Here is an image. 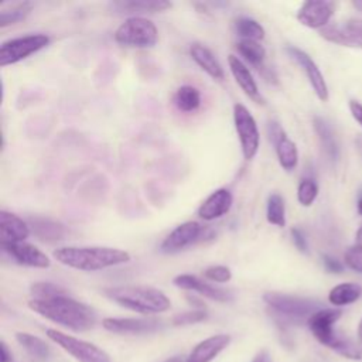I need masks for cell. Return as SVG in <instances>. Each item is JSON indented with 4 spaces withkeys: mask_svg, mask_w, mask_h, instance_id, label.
Here are the masks:
<instances>
[{
    "mask_svg": "<svg viewBox=\"0 0 362 362\" xmlns=\"http://www.w3.org/2000/svg\"><path fill=\"white\" fill-rule=\"evenodd\" d=\"M230 342V335L218 334L201 341L188 355L184 362H211L215 359Z\"/></svg>",
    "mask_w": 362,
    "mask_h": 362,
    "instance_id": "21",
    "label": "cell"
},
{
    "mask_svg": "<svg viewBox=\"0 0 362 362\" xmlns=\"http://www.w3.org/2000/svg\"><path fill=\"white\" fill-rule=\"evenodd\" d=\"M30 293L34 300H47V298H52L57 296L68 294L61 286L48 283V281H37V283L31 284Z\"/></svg>",
    "mask_w": 362,
    "mask_h": 362,
    "instance_id": "33",
    "label": "cell"
},
{
    "mask_svg": "<svg viewBox=\"0 0 362 362\" xmlns=\"http://www.w3.org/2000/svg\"><path fill=\"white\" fill-rule=\"evenodd\" d=\"M356 239H358V243H362V225L356 232Z\"/></svg>",
    "mask_w": 362,
    "mask_h": 362,
    "instance_id": "44",
    "label": "cell"
},
{
    "mask_svg": "<svg viewBox=\"0 0 362 362\" xmlns=\"http://www.w3.org/2000/svg\"><path fill=\"white\" fill-rule=\"evenodd\" d=\"M252 362H273V359L267 351H260Z\"/></svg>",
    "mask_w": 362,
    "mask_h": 362,
    "instance_id": "42",
    "label": "cell"
},
{
    "mask_svg": "<svg viewBox=\"0 0 362 362\" xmlns=\"http://www.w3.org/2000/svg\"><path fill=\"white\" fill-rule=\"evenodd\" d=\"M266 218L267 222L283 228L286 226V206H284V199L280 194L273 192L267 198V206H266Z\"/></svg>",
    "mask_w": 362,
    "mask_h": 362,
    "instance_id": "31",
    "label": "cell"
},
{
    "mask_svg": "<svg viewBox=\"0 0 362 362\" xmlns=\"http://www.w3.org/2000/svg\"><path fill=\"white\" fill-rule=\"evenodd\" d=\"M174 105L181 112H195L201 106V93L195 86L182 85L174 95Z\"/></svg>",
    "mask_w": 362,
    "mask_h": 362,
    "instance_id": "26",
    "label": "cell"
},
{
    "mask_svg": "<svg viewBox=\"0 0 362 362\" xmlns=\"http://www.w3.org/2000/svg\"><path fill=\"white\" fill-rule=\"evenodd\" d=\"M113 38L124 47L151 48L158 41V30L146 17H129L116 28Z\"/></svg>",
    "mask_w": 362,
    "mask_h": 362,
    "instance_id": "5",
    "label": "cell"
},
{
    "mask_svg": "<svg viewBox=\"0 0 362 362\" xmlns=\"http://www.w3.org/2000/svg\"><path fill=\"white\" fill-rule=\"evenodd\" d=\"M0 245H1V250L18 264H23L27 267H37V269H47L51 266L49 257L31 243L17 242V243H0Z\"/></svg>",
    "mask_w": 362,
    "mask_h": 362,
    "instance_id": "12",
    "label": "cell"
},
{
    "mask_svg": "<svg viewBox=\"0 0 362 362\" xmlns=\"http://www.w3.org/2000/svg\"><path fill=\"white\" fill-rule=\"evenodd\" d=\"M13 356H11V352L8 351L6 342H1L0 344V362H11Z\"/></svg>",
    "mask_w": 362,
    "mask_h": 362,
    "instance_id": "41",
    "label": "cell"
},
{
    "mask_svg": "<svg viewBox=\"0 0 362 362\" xmlns=\"http://www.w3.org/2000/svg\"><path fill=\"white\" fill-rule=\"evenodd\" d=\"M33 10V3L30 1H23V3H17L8 8H3L0 11V27H8L13 25L18 21H23L28 17V14Z\"/></svg>",
    "mask_w": 362,
    "mask_h": 362,
    "instance_id": "32",
    "label": "cell"
},
{
    "mask_svg": "<svg viewBox=\"0 0 362 362\" xmlns=\"http://www.w3.org/2000/svg\"><path fill=\"white\" fill-rule=\"evenodd\" d=\"M358 341H359V348L362 351V320H361L359 327H358Z\"/></svg>",
    "mask_w": 362,
    "mask_h": 362,
    "instance_id": "43",
    "label": "cell"
},
{
    "mask_svg": "<svg viewBox=\"0 0 362 362\" xmlns=\"http://www.w3.org/2000/svg\"><path fill=\"white\" fill-rule=\"evenodd\" d=\"M206 311L205 310H191V311H185L181 314H177L173 318V324L174 325H189V324H195L199 321H204L206 318Z\"/></svg>",
    "mask_w": 362,
    "mask_h": 362,
    "instance_id": "37",
    "label": "cell"
},
{
    "mask_svg": "<svg viewBox=\"0 0 362 362\" xmlns=\"http://www.w3.org/2000/svg\"><path fill=\"white\" fill-rule=\"evenodd\" d=\"M349 109H351L352 117L362 126V105L356 100H351L349 102Z\"/></svg>",
    "mask_w": 362,
    "mask_h": 362,
    "instance_id": "40",
    "label": "cell"
},
{
    "mask_svg": "<svg viewBox=\"0 0 362 362\" xmlns=\"http://www.w3.org/2000/svg\"><path fill=\"white\" fill-rule=\"evenodd\" d=\"M290 233H291V239H293L294 246H296L301 253H308V245H307V240H305L304 233H303L300 229H297V228H293V229L290 230Z\"/></svg>",
    "mask_w": 362,
    "mask_h": 362,
    "instance_id": "38",
    "label": "cell"
},
{
    "mask_svg": "<svg viewBox=\"0 0 362 362\" xmlns=\"http://www.w3.org/2000/svg\"><path fill=\"white\" fill-rule=\"evenodd\" d=\"M204 229L197 221H187L175 226L161 242L160 250L163 253H177L197 240H199Z\"/></svg>",
    "mask_w": 362,
    "mask_h": 362,
    "instance_id": "11",
    "label": "cell"
},
{
    "mask_svg": "<svg viewBox=\"0 0 362 362\" xmlns=\"http://www.w3.org/2000/svg\"><path fill=\"white\" fill-rule=\"evenodd\" d=\"M318 195V187L314 180L304 178L300 181L297 188V199L303 206H310Z\"/></svg>",
    "mask_w": 362,
    "mask_h": 362,
    "instance_id": "34",
    "label": "cell"
},
{
    "mask_svg": "<svg viewBox=\"0 0 362 362\" xmlns=\"http://www.w3.org/2000/svg\"><path fill=\"white\" fill-rule=\"evenodd\" d=\"M341 315H342L341 310L321 308L308 318L307 324H308V328L313 332V335L322 345L337 351L338 354H341L346 358L359 359V358H362L361 348L356 346L348 338H344L334 331V324L339 320Z\"/></svg>",
    "mask_w": 362,
    "mask_h": 362,
    "instance_id": "4",
    "label": "cell"
},
{
    "mask_svg": "<svg viewBox=\"0 0 362 362\" xmlns=\"http://www.w3.org/2000/svg\"><path fill=\"white\" fill-rule=\"evenodd\" d=\"M165 362H184V359H181L180 356H174V358H171V359H168Z\"/></svg>",
    "mask_w": 362,
    "mask_h": 362,
    "instance_id": "45",
    "label": "cell"
},
{
    "mask_svg": "<svg viewBox=\"0 0 362 362\" xmlns=\"http://www.w3.org/2000/svg\"><path fill=\"white\" fill-rule=\"evenodd\" d=\"M103 294L119 305L141 314H158L170 308V298L158 288L147 286L107 287Z\"/></svg>",
    "mask_w": 362,
    "mask_h": 362,
    "instance_id": "3",
    "label": "cell"
},
{
    "mask_svg": "<svg viewBox=\"0 0 362 362\" xmlns=\"http://www.w3.org/2000/svg\"><path fill=\"white\" fill-rule=\"evenodd\" d=\"M233 202L232 192L226 188L215 189L198 208V215L204 221H215L229 212Z\"/></svg>",
    "mask_w": 362,
    "mask_h": 362,
    "instance_id": "20",
    "label": "cell"
},
{
    "mask_svg": "<svg viewBox=\"0 0 362 362\" xmlns=\"http://www.w3.org/2000/svg\"><path fill=\"white\" fill-rule=\"evenodd\" d=\"M204 277L211 281H215V283H228L232 279V272L226 266L216 264V266H211V267L205 269Z\"/></svg>",
    "mask_w": 362,
    "mask_h": 362,
    "instance_id": "36",
    "label": "cell"
},
{
    "mask_svg": "<svg viewBox=\"0 0 362 362\" xmlns=\"http://www.w3.org/2000/svg\"><path fill=\"white\" fill-rule=\"evenodd\" d=\"M27 223L30 225L31 233L40 239L41 242L52 243L62 240L66 235V228L55 219L44 218V216H30L27 219Z\"/></svg>",
    "mask_w": 362,
    "mask_h": 362,
    "instance_id": "22",
    "label": "cell"
},
{
    "mask_svg": "<svg viewBox=\"0 0 362 362\" xmlns=\"http://www.w3.org/2000/svg\"><path fill=\"white\" fill-rule=\"evenodd\" d=\"M335 4L327 0H310L301 4L297 11V20L308 28H324L332 17Z\"/></svg>",
    "mask_w": 362,
    "mask_h": 362,
    "instance_id": "13",
    "label": "cell"
},
{
    "mask_svg": "<svg viewBox=\"0 0 362 362\" xmlns=\"http://www.w3.org/2000/svg\"><path fill=\"white\" fill-rule=\"evenodd\" d=\"M28 307L44 318L76 332L88 331L96 322L95 311L89 305L69 297L68 294L47 300L33 298L28 301Z\"/></svg>",
    "mask_w": 362,
    "mask_h": 362,
    "instance_id": "1",
    "label": "cell"
},
{
    "mask_svg": "<svg viewBox=\"0 0 362 362\" xmlns=\"http://www.w3.org/2000/svg\"><path fill=\"white\" fill-rule=\"evenodd\" d=\"M173 284L182 288V290H189V291H195L199 293L204 297H208L211 300L215 301H221V303H226L232 300V294L223 288L215 287L204 280H201L199 277L194 276V274H178L173 279Z\"/></svg>",
    "mask_w": 362,
    "mask_h": 362,
    "instance_id": "16",
    "label": "cell"
},
{
    "mask_svg": "<svg viewBox=\"0 0 362 362\" xmlns=\"http://www.w3.org/2000/svg\"><path fill=\"white\" fill-rule=\"evenodd\" d=\"M16 338L18 341L20 345H23V348H25V351L33 355L37 359L45 361L49 356V346L38 337H34L31 334L27 332H17Z\"/></svg>",
    "mask_w": 362,
    "mask_h": 362,
    "instance_id": "29",
    "label": "cell"
},
{
    "mask_svg": "<svg viewBox=\"0 0 362 362\" xmlns=\"http://www.w3.org/2000/svg\"><path fill=\"white\" fill-rule=\"evenodd\" d=\"M189 55L194 59V62L204 71L206 72L212 79L215 81H222L225 74H223V68L219 64V61L215 58V55L212 54V51L209 48H206L202 44L194 42L189 47Z\"/></svg>",
    "mask_w": 362,
    "mask_h": 362,
    "instance_id": "23",
    "label": "cell"
},
{
    "mask_svg": "<svg viewBox=\"0 0 362 362\" xmlns=\"http://www.w3.org/2000/svg\"><path fill=\"white\" fill-rule=\"evenodd\" d=\"M49 41L47 34H28L6 40L0 45V65L7 66L17 64L45 48Z\"/></svg>",
    "mask_w": 362,
    "mask_h": 362,
    "instance_id": "7",
    "label": "cell"
},
{
    "mask_svg": "<svg viewBox=\"0 0 362 362\" xmlns=\"http://www.w3.org/2000/svg\"><path fill=\"white\" fill-rule=\"evenodd\" d=\"M173 4L165 0H120L107 4L110 13L116 16L141 17L140 14H154L170 8Z\"/></svg>",
    "mask_w": 362,
    "mask_h": 362,
    "instance_id": "15",
    "label": "cell"
},
{
    "mask_svg": "<svg viewBox=\"0 0 362 362\" xmlns=\"http://www.w3.org/2000/svg\"><path fill=\"white\" fill-rule=\"evenodd\" d=\"M287 54L301 66V69L304 71V74L307 75L317 98L322 102H325L328 99V88L325 83V79L320 71V68L317 66V64L311 59V57L308 54H305L303 49L297 48V47H287L286 48Z\"/></svg>",
    "mask_w": 362,
    "mask_h": 362,
    "instance_id": "14",
    "label": "cell"
},
{
    "mask_svg": "<svg viewBox=\"0 0 362 362\" xmlns=\"http://www.w3.org/2000/svg\"><path fill=\"white\" fill-rule=\"evenodd\" d=\"M320 35L342 47L362 48V20L348 18L337 24H328L320 30Z\"/></svg>",
    "mask_w": 362,
    "mask_h": 362,
    "instance_id": "10",
    "label": "cell"
},
{
    "mask_svg": "<svg viewBox=\"0 0 362 362\" xmlns=\"http://www.w3.org/2000/svg\"><path fill=\"white\" fill-rule=\"evenodd\" d=\"M228 65H229V69H230L236 83L240 86L243 93L256 103H264V99L260 95L257 83H256L252 72L249 71L247 65L239 57H236L233 54H230L228 57Z\"/></svg>",
    "mask_w": 362,
    "mask_h": 362,
    "instance_id": "18",
    "label": "cell"
},
{
    "mask_svg": "<svg viewBox=\"0 0 362 362\" xmlns=\"http://www.w3.org/2000/svg\"><path fill=\"white\" fill-rule=\"evenodd\" d=\"M52 256L61 264L81 272H98L130 260L126 250L107 246H64L54 250Z\"/></svg>",
    "mask_w": 362,
    "mask_h": 362,
    "instance_id": "2",
    "label": "cell"
},
{
    "mask_svg": "<svg viewBox=\"0 0 362 362\" xmlns=\"http://www.w3.org/2000/svg\"><path fill=\"white\" fill-rule=\"evenodd\" d=\"M235 30L240 40H253L260 41L264 38L266 31L260 23L250 17H239L235 21Z\"/></svg>",
    "mask_w": 362,
    "mask_h": 362,
    "instance_id": "30",
    "label": "cell"
},
{
    "mask_svg": "<svg viewBox=\"0 0 362 362\" xmlns=\"http://www.w3.org/2000/svg\"><path fill=\"white\" fill-rule=\"evenodd\" d=\"M322 263H324V267L331 273H341L342 272V264L337 259H334L328 255L322 256Z\"/></svg>",
    "mask_w": 362,
    "mask_h": 362,
    "instance_id": "39",
    "label": "cell"
},
{
    "mask_svg": "<svg viewBox=\"0 0 362 362\" xmlns=\"http://www.w3.org/2000/svg\"><path fill=\"white\" fill-rule=\"evenodd\" d=\"M352 4H354L358 10H361V11H362V1H352Z\"/></svg>",
    "mask_w": 362,
    "mask_h": 362,
    "instance_id": "47",
    "label": "cell"
},
{
    "mask_svg": "<svg viewBox=\"0 0 362 362\" xmlns=\"http://www.w3.org/2000/svg\"><path fill=\"white\" fill-rule=\"evenodd\" d=\"M233 124L245 160H252L257 154L260 146V133L255 117L242 103L233 106Z\"/></svg>",
    "mask_w": 362,
    "mask_h": 362,
    "instance_id": "8",
    "label": "cell"
},
{
    "mask_svg": "<svg viewBox=\"0 0 362 362\" xmlns=\"http://www.w3.org/2000/svg\"><path fill=\"white\" fill-rule=\"evenodd\" d=\"M102 325L115 334H147L157 331L161 322L156 318H105Z\"/></svg>",
    "mask_w": 362,
    "mask_h": 362,
    "instance_id": "17",
    "label": "cell"
},
{
    "mask_svg": "<svg viewBox=\"0 0 362 362\" xmlns=\"http://www.w3.org/2000/svg\"><path fill=\"white\" fill-rule=\"evenodd\" d=\"M274 148L279 158V164L283 167V170L293 171L298 163V151H297L296 143L290 140L287 134H283L274 143Z\"/></svg>",
    "mask_w": 362,
    "mask_h": 362,
    "instance_id": "25",
    "label": "cell"
},
{
    "mask_svg": "<svg viewBox=\"0 0 362 362\" xmlns=\"http://www.w3.org/2000/svg\"><path fill=\"white\" fill-rule=\"evenodd\" d=\"M264 303L279 313L280 315L291 320V321H308V318L317 313L320 308V303L311 298L269 291L263 294Z\"/></svg>",
    "mask_w": 362,
    "mask_h": 362,
    "instance_id": "6",
    "label": "cell"
},
{
    "mask_svg": "<svg viewBox=\"0 0 362 362\" xmlns=\"http://www.w3.org/2000/svg\"><path fill=\"white\" fill-rule=\"evenodd\" d=\"M236 51L245 61H247L250 65H253L256 69H259V72L262 71V74H263L264 69H267L264 66L266 49L259 41L239 40L236 42Z\"/></svg>",
    "mask_w": 362,
    "mask_h": 362,
    "instance_id": "24",
    "label": "cell"
},
{
    "mask_svg": "<svg viewBox=\"0 0 362 362\" xmlns=\"http://www.w3.org/2000/svg\"><path fill=\"white\" fill-rule=\"evenodd\" d=\"M358 214L362 215V197H361L359 201H358Z\"/></svg>",
    "mask_w": 362,
    "mask_h": 362,
    "instance_id": "46",
    "label": "cell"
},
{
    "mask_svg": "<svg viewBox=\"0 0 362 362\" xmlns=\"http://www.w3.org/2000/svg\"><path fill=\"white\" fill-rule=\"evenodd\" d=\"M344 260L351 270L362 273V243H356L348 247V250L344 255Z\"/></svg>",
    "mask_w": 362,
    "mask_h": 362,
    "instance_id": "35",
    "label": "cell"
},
{
    "mask_svg": "<svg viewBox=\"0 0 362 362\" xmlns=\"http://www.w3.org/2000/svg\"><path fill=\"white\" fill-rule=\"evenodd\" d=\"M30 233L31 229L27 221L8 211H0V243L25 242Z\"/></svg>",
    "mask_w": 362,
    "mask_h": 362,
    "instance_id": "19",
    "label": "cell"
},
{
    "mask_svg": "<svg viewBox=\"0 0 362 362\" xmlns=\"http://www.w3.org/2000/svg\"><path fill=\"white\" fill-rule=\"evenodd\" d=\"M361 296H362V286L356 283H341L334 288H331L328 294V300L334 305H346L361 298Z\"/></svg>",
    "mask_w": 362,
    "mask_h": 362,
    "instance_id": "27",
    "label": "cell"
},
{
    "mask_svg": "<svg viewBox=\"0 0 362 362\" xmlns=\"http://www.w3.org/2000/svg\"><path fill=\"white\" fill-rule=\"evenodd\" d=\"M47 337L79 362H110L109 355L90 342L64 334L54 328L47 329Z\"/></svg>",
    "mask_w": 362,
    "mask_h": 362,
    "instance_id": "9",
    "label": "cell"
},
{
    "mask_svg": "<svg viewBox=\"0 0 362 362\" xmlns=\"http://www.w3.org/2000/svg\"><path fill=\"white\" fill-rule=\"evenodd\" d=\"M314 124V130L320 139V143L325 151V154L331 158V160H337L338 157V146L334 137V133L331 130V127L328 126V123L321 119V117H314L313 120Z\"/></svg>",
    "mask_w": 362,
    "mask_h": 362,
    "instance_id": "28",
    "label": "cell"
}]
</instances>
